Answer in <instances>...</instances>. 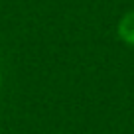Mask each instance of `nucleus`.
<instances>
[{"label":"nucleus","instance_id":"nucleus-1","mask_svg":"<svg viewBox=\"0 0 134 134\" xmlns=\"http://www.w3.org/2000/svg\"><path fill=\"white\" fill-rule=\"evenodd\" d=\"M116 34L126 46H134V10H128V12L118 20Z\"/></svg>","mask_w":134,"mask_h":134}]
</instances>
